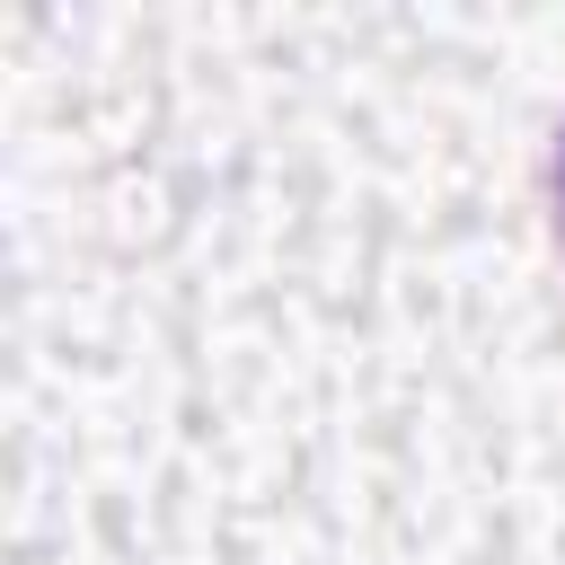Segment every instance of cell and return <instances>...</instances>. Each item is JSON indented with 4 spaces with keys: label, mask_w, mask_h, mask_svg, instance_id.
<instances>
[{
    "label": "cell",
    "mask_w": 565,
    "mask_h": 565,
    "mask_svg": "<svg viewBox=\"0 0 565 565\" xmlns=\"http://www.w3.org/2000/svg\"><path fill=\"white\" fill-rule=\"evenodd\" d=\"M556 230H565V159H556Z\"/></svg>",
    "instance_id": "obj_1"
}]
</instances>
